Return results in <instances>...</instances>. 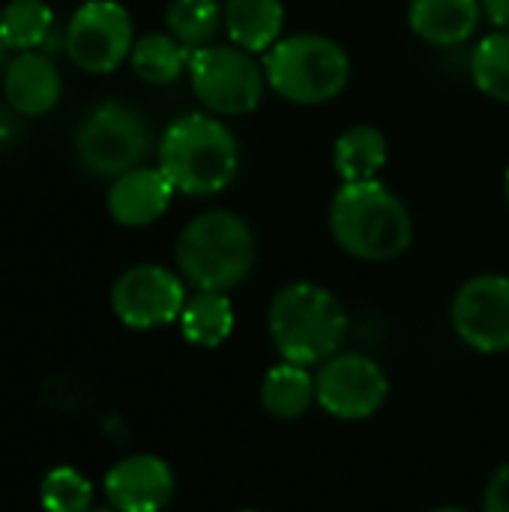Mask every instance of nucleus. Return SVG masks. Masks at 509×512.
<instances>
[{
  "instance_id": "obj_20",
  "label": "nucleus",
  "mask_w": 509,
  "mask_h": 512,
  "mask_svg": "<svg viewBox=\"0 0 509 512\" xmlns=\"http://www.w3.org/2000/svg\"><path fill=\"white\" fill-rule=\"evenodd\" d=\"M192 48L177 42L171 33H147L132 45V69L147 84H171L180 78L183 69H189Z\"/></svg>"
},
{
  "instance_id": "obj_22",
  "label": "nucleus",
  "mask_w": 509,
  "mask_h": 512,
  "mask_svg": "<svg viewBox=\"0 0 509 512\" xmlns=\"http://www.w3.org/2000/svg\"><path fill=\"white\" fill-rule=\"evenodd\" d=\"M165 24L177 42L195 51L213 45V36L225 24V6L219 0H171Z\"/></svg>"
},
{
  "instance_id": "obj_12",
  "label": "nucleus",
  "mask_w": 509,
  "mask_h": 512,
  "mask_svg": "<svg viewBox=\"0 0 509 512\" xmlns=\"http://www.w3.org/2000/svg\"><path fill=\"white\" fill-rule=\"evenodd\" d=\"M102 489L111 510L162 512L174 498V471L159 456L135 453L111 465Z\"/></svg>"
},
{
  "instance_id": "obj_13",
  "label": "nucleus",
  "mask_w": 509,
  "mask_h": 512,
  "mask_svg": "<svg viewBox=\"0 0 509 512\" xmlns=\"http://www.w3.org/2000/svg\"><path fill=\"white\" fill-rule=\"evenodd\" d=\"M174 183L165 177L162 168H132L114 177L108 192V213L117 225L144 228L153 225L174 198Z\"/></svg>"
},
{
  "instance_id": "obj_11",
  "label": "nucleus",
  "mask_w": 509,
  "mask_h": 512,
  "mask_svg": "<svg viewBox=\"0 0 509 512\" xmlns=\"http://www.w3.org/2000/svg\"><path fill=\"white\" fill-rule=\"evenodd\" d=\"M456 336L480 351L501 354L509 351V279L498 273H483L468 279L450 309Z\"/></svg>"
},
{
  "instance_id": "obj_27",
  "label": "nucleus",
  "mask_w": 509,
  "mask_h": 512,
  "mask_svg": "<svg viewBox=\"0 0 509 512\" xmlns=\"http://www.w3.org/2000/svg\"><path fill=\"white\" fill-rule=\"evenodd\" d=\"M429 512H468V510H459V507H438V510H429Z\"/></svg>"
},
{
  "instance_id": "obj_3",
  "label": "nucleus",
  "mask_w": 509,
  "mask_h": 512,
  "mask_svg": "<svg viewBox=\"0 0 509 512\" xmlns=\"http://www.w3.org/2000/svg\"><path fill=\"white\" fill-rule=\"evenodd\" d=\"M159 168L183 195H219L240 171V144L222 120L186 114L165 129Z\"/></svg>"
},
{
  "instance_id": "obj_9",
  "label": "nucleus",
  "mask_w": 509,
  "mask_h": 512,
  "mask_svg": "<svg viewBox=\"0 0 509 512\" xmlns=\"http://www.w3.org/2000/svg\"><path fill=\"white\" fill-rule=\"evenodd\" d=\"M390 396V378L366 354H333L315 375V402L336 420H369Z\"/></svg>"
},
{
  "instance_id": "obj_26",
  "label": "nucleus",
  "mask_w": 509,
  "mask_h": 512,
  "mask_svg": "<svg viewBox=\"0 0 509 512\" xmlns=\"http://www.w3.org/2000/svg\"><path fill=\"white\" fill-rule=\"evenodd\" d=\"M483 12L498 30H509V0H483Z\"/></svg>"
},
{
  "instance_id": "obj_23",
  "label": "nucleus",
  "mask_w": 509,
  "mask_h": 512,
  "mask_svg": "<svg viewBox=\"0 0 509 512\" xmlns=\"http://www.w3.org/2000/svg\"><path fill=\"white\" fill-rule=\"evenodd\" d=\"M471 75L489 99L509 105V30L489 33L474 48Z\"/></svg>"
},
{
  "instance_id": "obj_28",
  "label": "nucleus",
  "mask_w": 509,
  "mask_h": 512,
  "mask_svg": "<svg viewBox=\"0 0 509 512\" xmlns=\"http://www.w3.org/2000/svg\"><path fill=\"white\" fill-rule=\"evenodd\" d=\"M504 192H507V201H509V168H507V174H504Z\"/></svg>"
},
{
  "instance_id": "obj_7",
  "label": "nucleus",
  "mask_w": 509,
  "mask_h": 512,
  "mask_svg": "<svg viewBox=\"0 0 509 512\" xmlns=\"http://www.w3.org/2000/svg\"><path fill=\"white\" fill-rule=\"evenodd\" d=\"M195 96L216 114L240 117L261 105L267 75L249 51L237 45H204L189 57Z\"/></svg>"
},
{
  "instance_id": "obj_1",
  "label": "nucleus",
  "mask_w": 509,
  "mask_h": 512,
  "mask_svg": "<svg viewBox=\"0 0 509 512\" xmlns=\"http://www.w3.org/2000/svg\"><path fill=\"white\" fill-rule=\"evenodd\" d=\"M330 234L360 261H393L414 243V219L381 180L345 183L330 204Z\"/></svg>"
},
{
  "instance_id": "obj_17",
  "label": "nucleus",
  "mask_w": 509,
  "mask_h": 512,
  "mask_svg": "<svg viewBox=\"0 0 509 512\" xmlns=\"http://www.w3.org/2000/svg\"><path fill=\"white\" fill-rule=\"evenodd\" d=\"M390 147L381 129L375 126H351L336 138L333 165L345 183L378 180L381 168L387 165Z\"/></svg>"
},
{
  "instance_id": "obj_5",
  "label": "nucleus",
  "mask_w": 509,
  "mask_h": 512,
  "mask_svg": "<svg viewBox=\"0 0 509 512\" xmlns=\"http://www.w3.org/2000/svg\"><path fill=\"white\" fill-rule=\"evenodd\" d=\"M264 75L282 99L297 105H324L348 87L351 60L330 36L294 33L267 51Z\"/></svg>"
},
{
  "instance_id": "obj_6",
  "label": "nucleus",
  "mask_w": 509,
  "mask_h": 512,
  "mask_svg": "<svg viewBox=\"0 0 509 512\" xmlns=\"http://www.w3.org/2000/svg\"><path fill=\"white\" fill-rule=\"evenodd\" d=\"M75 150L90 174L120 177L144 162L150 150V129L135 108L123 102H102L78 126Z\"/></svg>"
},
{
  "instance_id": "obj_24",
  "label": "nucleus",
  "mask_w": 509,
  "mask_h": 512,
  "mask_svg": "<svg viewBox=\"0 0 509 512\" xmlns=\"http://www.w3.org/2000/svg\"><path fill=\"white\" fill-rule=\"evenodd\" d=\"M39 504L45 512H90L93 483L78 468L57 465L39 483Z\"/></svg>"
},
{
  "instance_id": "obj_15",
  "label": "nucleus",
  "mask_w": 509,
  "mask_h": 512,
  "mask_svg": "<svg viewBox=\"0 0 509 512\" xmlns=\"http://www.w3.org/2000/svg\"><path fill=\"white\" fill-rule=\"evenodd\" d=\"M483 0H411V30L438 48L462 45L480 24Z\"/></svg>"
},
{
  "instance_id": "obj_29",
  "label": "nucleus",
  "mask_w": 509,
  "mask_h": 512,
  "mask_svg": "<svg viewBox=\"0 0 509 512\" xmlns=\"http://www.w3.org/2000/svg\"><path fill=\"white\" fill-rule=\"evenodd\" d=\"M3 48H6V45H3V39H0V57H3Z\"/></svg>"
},
{
  "instance_id": "obj_19",
  "label": "nucleus",
  "mask_w": 509,
  "mask_h": 512,
  "mask_svg": "<svg viewBox=\"0 0 509 512\" xmlns=\"http://www.w3.org/2000/svg\"><path fill=\"white\" fill-rule=\"evenodd\" d=\"M234 330V306L222 291H198L180 312V333L195 348H219Z\"/></svg>"
},
{
  "instance_id": "obj_10",
  "label": "nucleus",
  "mask_w": 509,
  "mask_h": 512,
  "mask_svg": "<svg viewBox=\"0 0 509 512\" xmlns=\"http://www.w3.org/2000/svg\"><path fill=\"white\" fill-rule=\"evenodd\" d=\"M186 300L183 279L159 264H135L111 288V309L129 330H156L180 321Z\"/></svg>"
},
{
  "instance_id": "obj_16",
  "label": "nucleus",
  "mask_w": 509,
  "mask_h": 512,
  "mask_svg": "<svg viewBox=\"0 0 509 512\" xmlns=\"http://www.w3.org/2000/svg\"><path fill=\"white\" fill-rule=\"evenodd\" d=\"M285 24L282 0H225V30L231 45L255 54L279 42Z\"/></svg>"
},
{
  "instance_id": "obj_18",
  "label": "nucleus",
  "mask_w": 509,
  "mask_h": 512,
  "mask_svg": "<svg viewBox=\"0 0 509 512\" xmlns=\"http://www.w3.org/2000/svg\"><path fill=\"white\" fill-rule=\"evenodd\" d=\"M315 402V378L306 366L279 363L261 381V408L273 420H300Z\"/></svg>"
},
{
  "instance_id": "obj_2",
  "label": "nucleus",
  "mask_w": 509,
  "mask_h": 512,
  "mask_svg": "<svg viewBox=\"0 0 509 512\" xmlns=\"http://www.w3.org/2000/svg\"><path fill=\"white\" fill-rule=\"evenodd\" d=\"M267 330L285 363L309 369L339 354L348 315L336 294L327 288L315 282H291L273 294L267 309Z\"/></svg>"
},
{
  "instance_id": "obj_14",
  "label": "nucleus",
  "mask_w": 509,
  "mask_h": 512,
  "mask_svg": "<svg viewBox=\"0 0 509 512\" xmlns=\"http://www.w3.org/2000/svg\"><path fill=\"white\" fill-rule=\"evenodd\" d=\"M60 72L42 51H18L3 72V93L18 114L39 117L60 102Z\"/></svg>"
},
{
  "instance_id": "obj_31",
  "label": "nucleus",
  "mask_w": 509,
  "mask_h": 512,
  "mask_svg": "<svg viewBox=\"0 0 509 512\" xmlns=\"http://www.w3.org/2000/svg\"><path fill=\"white\" fill-rule=\"evenodd\" d=\"M240 512H261V510H240Z\"/></svg>"
},
{
  "instance_id": "obj_30",
  "label": "nucleus",
  "mask_w": 509,
  "mask_h": 512,
  "mask_svg": "<svg viewBox=\"0 0 509 512\" xmlns=\"http://www.w3.org/2000/svg\"><path fill=\"white\" fill-rule=\"evenodd\" d=\"M90 512H117V510H111V507H108V510H90Z\"/></svg>"
},
{
  "instance_id": "obj_25",
  "label": "nucleus",
  "mask_w": 509,
  "mask_h": 512,
  "mask_svg": "<svg viewBox=\"0 0 509 512\" xmlns=\"http://www.w3.org/2000/svg\"><path fill=\"white\" fill-rule=\"evenodd\" d=\"M483 512H509V462L492 474L483 492Z\"/></svg>"
},
{
  "instance_id": "obj_4",
  "label": "nucleus",
  "mask_w": 509,
  "mask_h": 512,
  "mask_svg": "<svg viewBox=\"0 0 509 512\" xmlns=\"http://www.w3.org/2000/svg\"><path fill=\"white\" fill-rule=\"evenodd\" d=\"M183 279L198 291H231L255 267V234L231 210H210L186 222L174 246Z\"/></svg>"
},
{
  "instance_id": "obj_21",
  "label": "nucleus",
  "mask_w": 509,
  "mask_h": 512,
  "mask_svg": "<svg viewBox=\"0 0 509 512\" xmlns=\"http://www.w3.org/2000/svg\"><path fill=\"white\" fill-rule=\"evenodd\" d=\"M54 24V12L45 0H9L0 9V39L6 48L33 51L39 48Z\"/></svg>"
},
{
  "instance_id": "obj_8",
  "label": "nucleus",
  "mask_w": 509,
  "mask_h": 512,
  "mask_svg": "<svg viewBox=\"0 0 509 512\" xmlns=\"http://www.w3.org/2000/svg\"><path fill=\"white\" fill-rule=\"evenodd\" d=\"M135 45L132 15L117 0H87L66 24L69 60L93 75L114 72Z\"/></svg>"
}]
</instances>
